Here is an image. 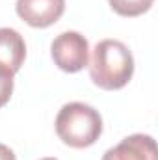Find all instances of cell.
Instances as JSON below:
<instances>
[{
	"label": "cell",
	"mask_w": 158,
	"mask_h": 160,
	"mask_svg": "<svg viewBox=\"0 0 158 160\" xmlns=\"http://www.w3.org/2000/svg\"><path fill=\"white\" fill-rule=\"evenodd\" d=\"M54 63L65 73H78L89 62V43L78 32H63L50 45Z\"/></svg>",
	"instance_id": "cell-3"
},
{
	"label": "cell",
	"mask_w": 158,
	"mask_h": 160,
	"mask_svg": "<svg viewBox=\"0 0 158 160\" xmlns=\"http://www.w3.org/2000/svg\"><path fill=\"white\" fill-rule=\"evenodd\" d=\"M41 160H58V158H52V157H48V158H41Z\"/></svg>",
	"instance_id": "cell-10"
},
{
	"label": "cell",
	"mask_w": 158,
	"mask_h": 160,
	"mask_svg": "<svg viewBox=\"0 0 158 160\" xmlns=\"http://www.w3.org/2000/svg\"><path fill=\"white\" fill-rule=\"evenodd\" d=\"M58 138L75 149L93 145L102 134V118L99 110L86 102H67L56 116Z\"/></svg>",
	"instance_id": "cell-2"
},
{
	"label": "cell",
	"mask_w": 158,
	"mask_h": 160,
	"mask_svg": "<svg viewBox=\"0 0 158 160\" xmlns=\"http://www.w3.org/2000/svg\"><path fill=\"white\" fill-rule=\"evenodd\" d=\"M17 15L34 28H47L60 21L65 11V0H17Z\"/></svg>",
	"instance_id": "cell-4"
},
{
	"label": "cell",
	"mask_w": 158,
	"mask_h": 160,
	"mask_svg": "<svg viewBox=\"0 0 158 160\" xmlns=\"http://www.w3.org/2000/svg\"><path fill=\"white\" fill-rule=\"evenodd\" d=\"M24 58H26L24 38L13 28H0V67H6L15 75L22 67Z\"/></svg>",
	"instance_id": "cell-6"
},
{
	"label": "cell",
	"mask_w": 158,
	"mask_h": 160,
	"mask_svg": "<svg viewBox=\"0 0 158 160\" xmlns=\"http://www.w3.org/2000/svg\"><path fill=\"white\" fill-rule=\"evenodd\" d=\"M0 160H17L15 158V153L7 145H4V143H0Z\"/></svg>",
	"instance_id": "cell-9"
},
{
	"label": "cell",
	"mask_w": 158,
	"mask_h": 160,
	"mask_svg": "<svg viewBox=\"0 0 158 160\" xmlns=\"http://www.w3.org/2000/svg\"><path fill=\"white\" fill-rule=\"evenodd\" d=\"M102 160H158L156 142L149 134H132L108 149Z\"/></svg>",
	"instance_id": "cell-5"
},
{
	"label": "cell",
	"mask_w": 158,
	"mask_h": 160,
	"mask_svg": "<svg viewBox=\"0 0 158 160\" xmlns=\"http://www.w3.org/2000/svg\"><path fill=\"white\" fill-rule=\"evenodd\" d=\"M87 65L93 84L108 91L125 88L134 75V56L119 39L99 41Z\"/></svg>",
	"instance_id": "cell-1"
},
{
	"label": "cell",
	"mask_w": 158,
	"mask_h": 160,
	"mask_svg": "<svg viewBox=\"0 0 158 160\" xmlns=\"http://www.w3.org/2000/svg\"><path fill=\"white\" fill-rule=\"evenodd\" d=\"M13 93V73L6 67H0V108L6 106Z\"/></svg>",
	"instance_id": "cell-8"
},
{
	"label": "cell",
	"mask_w": 158,
	"mask_h": 160,
	"mask_svg": "<svg viewBox=\"0 0 158 160\" xmlns=\"http://www.w3.org/2000/svg\"><path fill=\"white\" fill-rule=\"evenodd\" d=\"M110 8L123 17H138L153 6L155 0H108Z\"/></svg>",
	"instance_id": "cell-7"
}]
</instances>
